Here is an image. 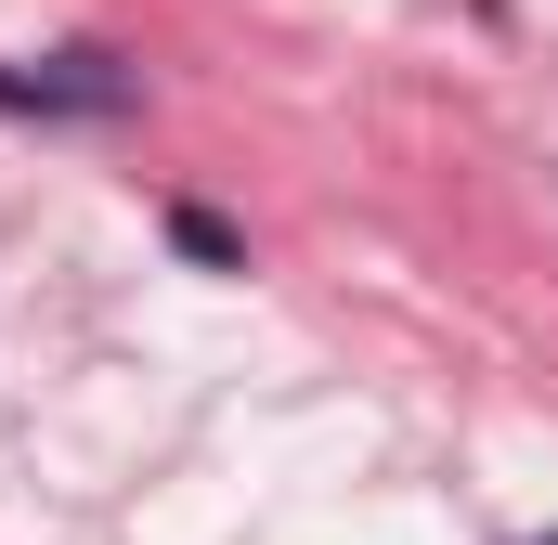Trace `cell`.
<instances>
[{
  "instance_id": "6da1fadb",
  "label": "cell",
  "mask_w": 558,
  "mask_h": 545,
  "mask_svg": "<svg viewBox=\"0 0 558 545\" xmlns=\"http://www.w3.org/2000/svg\"><path fill=\"white\" fill-rule=\"evenodd\" d=\"M0 118H131V65H118V52H39V65H0Z\"/></svg>"
},
{
  "instance_id": "7a4b0ae2",
  "label": "cell",
  "mask_w": 558,
  "mask_h": 545,
  "mask_svg": "<svg viewBox=\"0 0 558 545\" xmlns=\"http://www.w3.org/2000/svg\"><path fill=\"white\" fill-rule=\"evenodd\" d=\"M169 247H182L195 272H247V234H234L208 195H169Z\"/></svg>"
},
{
  "instance_id": "3957f363",
  "label": "cell",
  "mask_w": 558,
  "mask_h": 545,
  "mask_svg": "<svg viewBox=\"0 0 558 545\" xmlns=\"http://www.w3.org/2000/svg\"><path fill=\"white\" fill-rule=\"evenodd\" d=\"M546 545H558V533H546Z\"/></svg>"
}]
</instances>
